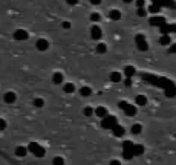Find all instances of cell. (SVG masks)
I'll use <instances>...</instances> for the list:
<instances>
[{"instance_id": "1", "label": "cell", "mask_w": 176, "mask_h": 165, "mask_svg": "<svg viewBox=\"0 0 176 165\" xmlns=\"http://www.w3.org/2000/svg\"><path fill=\"white\" fill-rule=\"evenodd\" d=\"M135 43L139 50L141 51H147L149 49V44L146 40V37L142 34H138L135 37Z\"/></svg>"}, {"instance_id": "2", "label": "cell", "mask_w": 176, "mask_h": 165, "mask_svg": "<svg viewBox=\"0 0 176 165\" xmlns=\"http://www.w3.org/2000/svg\"><path fill=\"white\" fill-rule=\"evenodd\" d=\"M119 108H121V109H123L124 110V112L126 113L127 116H134L135 114H136V112H137V109H136V108L134 107V106H133V105H130V104H128L126 101H121V102H119Z\"/></svg>"}, {"instance_id": "3", "label": "cell", "mask_w": 176, "mask_h": 165, "mask_svg": "<svg viewBox=\"0 0 176 165\" xmlns=\"http://www.w3.org/2000/svg\"><path fill=\"white\" fill-rule=\"evenodd\" d=\"M159 31L163 35H168L170 33H175L176 34V24L165 23L159 28Z\"/></svg>"}, {"instance_id": "4", "label": "cell", "mask_w": 176, "mask_h": 165, "mask_svg": "<svg viewBox=\"0 0 176 165\" xmlns=\"http://www.w3.org/2000/svg\"><path fill=\"white\" fill-rule=\"evenodd\" d=\"M149 23L152 27H158L160 28L162 25L166 23L165 17L162 16H155V17H151L149 20Z\"/></svg>"}, {"instance_id": "5", "label": "cell", "mask_w": 176, "mask_h": 165, "mask_svg": "<svg viewBox=\"0 0 176 165\" xmlns=\"http://www.w3.org/2000/svg\"><path fill=\"white\" fill-rule=\"evenodd\" d=\"M13 38L17 41H23V40H26L28 39V33L26 31L25 29H17L13 32Z\"/></svg>"}, {"instance_id": "6", "label": "cell", "mask_w": 176, "mask_h": 165, "mask_svg": "<svg viewBox=\"0 0 176 165\" xmlns=\"http://www.w3.org/2000/svg\"><path fill=\"white\" fill-rule=\"evenodd\" d=\"M116 122H117L116 117L107 116L103 117V120H102V122H101V124H102V126L105 127V128H114V127L117 125Z\"/></svg>"}, {"instance_id": "7", "label": "cell", "mask_w": 176, "mask_h": 165, "mask_svg": "<svg viewBox=\"0 0 176 165\" xmlns=\"http://www.w3.org/2000/svg\"><path fill=\"white\" fill-rule=\"evenodd\" d=\"M90 33H91L92 38L94 39V40H99L102 37V30L98 25H94L91 28Z\"/></svg>"}, {"instance_id": "8", "label": "cell", "mask_w": 176, "mask_h": 165, "mask_svg": "<svg viewBox=\"0 0 176 165\" xmlns=\"http://www.w3.org/2000/svg\"><path fill=\"white\" fill-rule=\"evenodd\" d=\"M36 47L40 52H45L49 47V42L45 38H39L36 42Z\"/></svg>"}, {"instance_id": "9", "label": "cell", "mask_w": 176, "mask_h": 165, "mask_svg": "<svg viewBox=\"0 0 176 165\" xmlns=\"http://www.w3.org/2000/svg\"><path fill=\"white\" fill-rule=\"evenodd\" d=\"M154 4H157V5L161 6H167L170 8H175L176 4L174 0H152Z\"/></svg>"}, {"instance_id": "10", "label": "cell", "mask_w": 176, "mask_h": 165, "mask_svg": "<svg viewBox=\"0 0 176 165\" xmlns=\"http://www.w3.org/2000/svg\"><path fill=\"white\" fill-rule=\"evenodd\" d=\"M4 100L7 104H12L16 100V94L13 92H7L4 95Z\"/></svg>"}, {"instance_id": "11", "label": "cell", "mask_w": 176, "mask_h": 165, "mask_svg": "<svg viewBox=\"0 0 176 165\" xmlns=\"http://www.w3.org/2000/svg\"><path fill=\"white\" fill-rule=\"evenodd\" d=\"M109 17L112 20V21H119L122 17V13L119 10L117 9H113L109 12Z\"/></svg>"}, {"instance_id": "12", "label": "cell", "mask_w": 176, "mask_h": 165, "mask_svg": "<svg viewBox=\"0 0 176 165\" xmlns=\"http://www.w3.org/2000/svg\"><path fill=\"white\" fill-rule=\"evenodd\" d=\"M53 84H61L62 82H63V75L60 72H55L53 75H52V78Z\"/></svg>"}, {"instance_id": "13", "label": "cell", "mask_w": 176, "mask_h": 165, "mask_svg": "<svg viewBox=\"0 0 176 165\" xmlns=\"http://www.w3.org/2000/svg\"><path fill=\"white\" fill-rule=\"evenodd\" d=\"M96 116H98L99 117H105L108 116V110L107 108H105L104 107H98L95 110H94Z\"/></svg>"}, {"instance_id": "14", "label": "cell", "mask_w": 176, "mask_h": 165, "mask_svg": "<svg viewBox=\"0 0 176 165\" xmlns=\"http://www.w3.org/2000/svg\"><path fill=\"white\" fill-rule=\"evenodd\" d=\"M135 102L138 106H145L148 102V99L144 95H138L135 98Z\"/></svg>"}, {"instance_id": "15", "label": "cell", "mask_w": 176, "mask_h": 165, "mask_svg": "<svg viewBox=\"0 0 176 165\" xmlns=\"http://www.w3.org/2000/svg\"><path fill=\"white\" fill-rule=\"evenodd\" d=\"M122 79V76H121V74L119 72H112L110 74V80L113 82V83H119Z\"/></svg>"}, {"instance_id": "16", "label": "cell", "mask_w": 176, "mask_h": 165, "mask_svg": "<svg viewBox=\"0 0 176 165\" xmlns=\"http://www.w3.org/2000/svg\"><path fill=\"white\" fill-rule=\"evenodd\" d=\"M171 43V37L169 35H163L159 38V44L162 46H168Z\"/></svg>"}, {"instance_id": "17", "label": "cell", "mask_w": 176, "mask_h": 165, "mask_svg": "<svg viewBox=\"0 0 176 165\" xmlns=\"http://www.w3.org/2000/svg\"><path fill=\"white\" fill-rule=\"evenodd\" d=\"M63 90L66 93H69V94L73 93L75 92V85L72 83H68L64 85Z\"/></svg>"}, {"instance_id": "18", "label": "cell", "mask_w": 176, "mask_h": 165, "mask_svg": "<svg viewBox=\"0 0 176 165\" xmlns=\"http://www.w3.org/2000/svg\"><path fill=\"white\" fill-rule=\"evenodd\" d=\"M80 94L83 97H88L92 94V89L88 86H83L80 89Z\"/></svg>"}, {"instance_id": "19", "label": "cell", "mask_w": 176, "mask_h": 165, "mask_svg": "<svg viewBox=\"0 0 176 165\" xmlns=\"http://www.w3.org/2000/svg\"><path fill=\"white\" fill-rule=\"evenodd\" d=\"M135 69L133 66H127L125 69V75L126 77H132L134 74H135Z\"/></svg>"}, {"instance_id": "20", "label": "cell", "mask_w": 176, "mask_h": 165, "mask_svg": "<svg viewBox=\"0 0 176 165\" xmlns=\"http://www.w3.org/2000/svg\"><path fill=\"white\" fill-rule=\"evenodd\" d=\"M101 19V14L99 13H96V12H94L90 14V21L93 22H100Z\"/></svg>"}, {"instance_id": "21", "label": "cell", "mask_w": 176, "mask_h": 165, "mask_svg": "<svg viewBox=\"0 0 176 165\" xmlns=\"http://www.w3.org/2000/svg\"><path fill=\"white\" fill-rule=\"evenodd\" d=\"M33 105L36 108H42L45 105V101L42 98H35L33 100Z\"/></svg>"}, {"instance_id": "22", "label": "cell", "mask_w": 176, "mask_h": 165, "mask_svg": "<svg viewBox=\"0 0 176 165\" xmlns=\"http://www.w3.org/2000/svg\"><path fill=\"white\" fill-rule=\"evenodd\" d=\"M96 51H97L98 53H101V54L105 53L107 52V46L104 43H100L96 46Z\"/></svg>"}, {"instance_id": "23", "label": "cell", "mask_w": 176, "mask_h": 165, "mask_svg": "<svg viewBox=\"0 0 176 165\" xmlns=\"http://www.w3.org/2000/svg\"><path fill=\"white\" fill-rule=\"evenodd\" d=\"M160 9H161V7L159 6V5H157V4H152L151 5L149 6V11L152 13H158L159 11H160Z\"/></svg>"}, {"instance_id": "24", "label": "cell", "mask_w": 176, "mask_h": 165, "mask_svg": "<svg viewBox=\"0 0 176 165\" xmlns=\"http://www.w3.org/2000/svg\"><path fill=\"white\" fill-rule=\"evenodd\" d=\"M132 131H133V133H135V134L140 133V132L142 131V126H141V124H139V123L133 124V127H132Z\"/></svg>"}, {"instance_id": "25", "label": "cell", "mask_w": 176, "mask_h": 165, "mask_svg": "<svg viewBox=\"0 0 176 165\" xmlns=\"http://www.w3.org/2000/svg\"><path fill=\"white\" fill-rule=\"evenodd\" d=\"M94 110L91 107H85V108H84V110H83L85 116H91L94 114Z\"/></svg>"}, {"instance_id": "26", "label": "cell", "mask_w": 176, "mask_h": 165, "mask_svg": "<svg viewBox=\"0 0 176 165\" xmlns=\"http://www.w3.org/2000/svg\"><path fill=\"white\" fill-rule=\"evenodd\" d=\"M133 153L135 155H141L143 153V147L142 146H135L133 147Z\"/></svg>"}, {"instance_id": "27", "label": "cell", "mask_w": 176, "mask_h": 165, "mask_svg": "<svg viewBox=\"0 0 176 165\" xmlns=\"http://www.w3.org/2000/svg\"><path fill=\"white\" fill-rule=\"evenodd\" d=\"M113 129H114V133H115V134H117V135H118V136H120V135H122V134H123L124 129H123L121 126H119V125H116Z\"/></svg>"}, {"instance_id": "28", "label": "cell", "mask_w": 176, "mask_h": 165, "mask_svg": "<svg viewBox=\"0 0 176 165\" xmlns=\"http://www.w3.org/2000/svg\"><path fill=\"white\" fill-rule=\"evenodd\" d=\"M137 14L140 17H145L147 15V11L144 9V7H140L137 9Z\"/></svg>"}, {"instance_id": "29", "label": "cell", "mask_w": 176, "mask_h": 165, "mask_svg": "<svg viewBox=\"0 0 176 165\" xmlns=\"http://www.w3.org/2000/svg\"><path fill=\"white\" fill-rule=\"evenodd\" d=\"M168 52L171 53V54H175L176 53V43L175 44H173L170 46V47L168 49Z\"/></svg>"}, {"instance_id": "30", "label": "cell", "mask_w": 176, "mask_h": 165, "mask_svg": "<svg viewBox=\"0 0 176 165\" xmlns=\"http://www.w3.org/2000/svg\"><path fill=\"white\" fill-rule=\"evenodd\" d=\"M16 154H17L18 155H25V149L20 146V147H18V148H17V150H16Z\"/></svg>"}, {"instance_id": "31", "label": "cell", "mask_w": 176, "mask_h": 165, "mask_svg": "<svg viewBox=\"0 0 176 165\" xmlns=\"http://www.w3.org/2000/svg\"><path fill=\"white\" fill-rule=\"evenodd\" d=\"M144 4H145V0H136V5L138 8L144 7Z\"/></svg>"}, {"instance_id": "32", "label": "cell", "mask_w": 176, "mask_h": 165, "mask_svg": "<svg viewBox=\"0 0 176 165\" xmlns=\"http://www.w3.org/2000/svg\"><path fill=\"white\" fill-rule=\"evenodd\" d=\"M5 127H6V122H5V121H4V119L0 118V131L4 130Z\"/></svg>"}, {"instance_id": "33", "label": "cell", "mask_w": 176, "mask_h": 165, "mask_svg": "<svg viewBox=\"0 0 176 165\" xmlns=\"http://www.w3.org/2000/svg\"><path fill=\"white\" fill-rule=\"evenodd\" d=\"M61 26H62V28H63L68 29V28H70L71 24H70V22H67V21H66V22H62Z\"/></svg>"}, {"instance_id": "34", "label": "cell", "mask_w": 176, "mask_h": 165, "mask_svg": "<svg viewBox=\"0 0 176 165\" xmlns=\"http://www.w3.org/2000/svg\"><path fill=\"white\" fill-rule=\"evenodd\" d=\"M79 0H66L67 4H70V5H76L77 3H78Z\"/></svg>"}, {"instance_id": "35", "label": "cell", "mask_w": 176, "mask_h": 165, "mask_svg": "<svg viewBox=\"0 0 176 165\" xmlns=\"http://www.w3.org/2000/svg\"><path fill=\"white\" fill-rule=\"evenodd\" d=\"M91 4H94V5H98L101 3V0H90Z\"/></svg>"}, {"instance_id": "36", "label": "cell", "mask_w": 176, "mask_h": 165, "mask_svg": "<svg viewBox=\"0 0 176 165\" xmlns=\"http://www.w3.org/2000/svg\"><path fill=\"white\" fill-rule=\"evenodd\" d=\"M54 164H55L56 165H61L62 164V160H61V159H60V158H57V159H55Z\"/></svg>"}, {"instance_id": "37", "label": "cell", "mask_w": 176, "mask_h": 165, "mask_svg": "<svg viewBox=\"0 0 176 165\" xmlns=\"http://www.w3.org/2000/svg\"><path fill=\"white\" fill-rule=\"evenodd\" d=\"M111 165H120V164H119V163H118V162H117V161H113V162H112V164H111Z\"/></svg>"}, {"instance_id": "38", "label": "cell", "mask_w": 176, "mask_h": 165, "mask_svg": "<svg viewBox=\"0 0 176 165\" xmlns=\"http://www.w3.org/2000/svg\"><path fill=\"white\" fill-rule=\"evenodd\" d=\"M123 2L126 3V4H130V3L133 2V0H123Z\"/></svg>"}]
</instances>
